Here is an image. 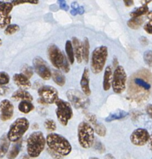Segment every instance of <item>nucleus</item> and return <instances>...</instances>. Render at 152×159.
Here are the masks:
<instances>
[{"instance_id":"obj_16","label":"nucleus","mask_w":152,"mask_h":159,"mask_svg":"<svg viewBox=\"0 0 152 159\" xmlns=\"http://www.w3.org/2000/svg\"><path fill=\"white\" fill-rule=\"evenodd\" d=\"M80 87L86 96H89L91 95V91L90 88V72L87 68H85L82 74L81 80H80Z\"/></svg>"},{"instance_id":"obj_4","label":"nucleus","mask_w":152,"mask_h":159,"mask_svg":"<svg viewBox=\"0 0 152 159\" xmlns=\"http://www.w3.org/2000/svg\"><path fill=\"white\" fill-rule=\"evenodd\" d=\"M48 56L52 65L57 69L68 73L70 71V61L56 44H50L48 48Z\"/></svg>"},{"instance_id":"obj_41","label":"nucleus","mask_w":152,"mask_h":159,"mask_svg":"<svg viewBox=\"0 0 152 159\" xmlns=\"http://www.w3.org/2000/svg\"><path fill=\"white\" fill-rule=\"evenodd\" d=\"M95 149L96 150L99 151L100 152H102L104 151V147H103V144L100 142H97V144H95Z\"/></svg>"},{"instance_id":"obj_19","label":"nucleus","mask_w":152,"mask_h":159,"mask_svg":"<svg viewBox=\"0 0 152 159\" xmlns=\"http://www.w3.org/2000/svg\"><path fill=\"white\" fill-rule=\"evenodd\" d=\"M12 99L15 101H32L33 98H32V95L28 93L26 90L19 89L14 92L13 94L12 95Z\"/></svg>"},{"instance_id":"obj_26","label":"nucleus","mask_w":152,"mask_h":159,"mask_svg":"<svg viewBox=\"0 0 152 159\" xmlns=\"http://www.w3.org/2000/svg\"><path fill=\"white\" fill-rule=\"evenodd\" d=\"M144 19L141 16L138 17H131L130 20L128 22V26H129L131 29L137 30L143 24Z\"/></svg>"},{"instance_id":"obj_49","label":"nucleus","mask_w":152,"mask_h":159,"mask_svg":"<svg viewBox=\"0 0 152 159\" xmlns=\"http://www.w3.org/2000/svg\"><path fill=\"white\" fill-rule=\"evenodd\" d=\"M140 1L143 5H147V4H148L149 2H151L152 0H140Z\"/></svg>"},{"instance_id":"obj_45","label":"nucleus","mask_w":152,"mask_h":159,"mask_svg":"<svg viewBox=\"0 0 152 159\" xmlns=\"http://www.w3.org/2000/svg\"><path fill=\"white\" fill-rule=\"evenodd\" d=\"M140 40H141V43L142 44L146 45V44H148V39L146 38V37H142L140 39Z\"/></svg>"},{"instance_id":"obj_53","label":"nucleus","mask_w":152,"mask_h":159,"mask_svg":"<svg viewBox=\"0 0 152 159\" xmlns=\"http://www.w3.org/2000/svg\"><path fill=\"white\" fill-rule=\"evenodd\" d=\"M109 157H110V158H114V157H113V156H111V155H107V156H106V158H109Z\"/></svg>"},{"instance_id":"obj_39","label":"nucleus","mask_w":152,"mask_h":159,"mask_svg":"<svg viewBox=\"0 0 152 159\" xmlns=\"http://www.w3.org/2000/svg\"><path fill=\"white\" fill-rule=\"evenodd\" d=\"M144 29L148 34H152V20H149L144 26Z\"/></svg>"},{"instance_id":"obj_51","label":"nucleus","mask_w":152,"mask_h":159,"mask_svg":"<svg viewBox=\"0 0 152 159\" xmlns=\"http://www.w3.org/2000/svg\"><path fill=\"white\" fill-rule=\"evenodd\" d=\"M114 61V66L116 68V67H117V65H117V58H116V57H115Z\"/></svg>"},{"instance_id":"obj_5","label":"nucleus","mask_w":152,"mask_h":159,"mask_svg":"<svg viewBox=\"0 0 152 159\" xmlns=\"http://www.w3.org/2000/svg\"><path fill=\"white\" fill-rule=\"evenodd\" d=\"M79 144L83 148L87 149L94 143V129L88 122H81L77 129Z\"/></svg>"},{"instance_id":"obj_20","label":"nucleus","mask_w":152,"mask_h":159,"mask_svg":"<svg viewBox=\"0 0 152 159\" xmlns=\"http://www.w3.org/2000/svg\"><path fill=\"white\" fill-rule=\"evenodd\" d=\"M9 139L7 134H3L0 138V158H3L8 153L9 146H10Z\"/></svg>"},{"instance_id":"obj_18","label":"nucleus","mask_w":152,"mask_h":159,"mask_svg":"<svg viewBox=\"0 0 152 159\" xmlns=\"http://www.w3.org/2000/svg\"><path fill=\"white\" fill-rule=\"evenodd\" d=\"M113 79V71L111 66H108L105 68L104 75H103V88L105 91H108L111 89L112 85Z\"/></svg>"},{"instance_id":"obj_23","label":"nucleus","mask_w":152,"mask_h":159,"mask_svg":"<svg viewBox=\"0 0 152 159\" xmlns=\"http://www.w3.org/2000/svg\"><path fill=\"white\" fill-rule=\"evenodd\" d=\"M51 77L53 78V80L54 81V82L60 86H63L65 85V82H66L65 77L58 70H52Z\"/></svg>"},{"instance_id":"obj_9","label":"nucleus","mask_w":152,"mask_h":159,"mask_svg":"<svg viewBox=\"0 0 152 159\" xmlns=\"http://www.w3.org/2000/svg\"><path fill=\"white\" fill-rule=\"evenodd\" d=\"M128 76L125 68L121 65H117L113 73L112 86L113 90L115 93H122L126 89Z\"/></svg>"},{"instance_id":"obj_33","label":"nucleus","mask_w":152,"mask_h":159,"mask_svg":"<svg viewBox=\"0 0 152 159\" xmlns=\"http://www.w3.org/2000/svg\"><path fill=\"white\" fill-rule=\"evenodd\" d=\"M44 127L47 130L51 132L55 131L57 129V124H56L55 121L52 119H47L45 120L44 122Z\"/></svg>"},{"instance_id":"obj_30","label":"nucleus","mask_w":152,"mask_h":159,"mask_svg":"<svg viewBox=\"0 0 152 159\" xmlns=\"http://www.w3.org/2000/svg\"><path fill=\"white\" fill-rule=\"evenodd\" d=\"M94 131L97 134V135L100 137H104L107 134V130L106 127H104V125L102 124H99V123H96L94 125Z\"/></svg>"},{"instance_id":"obj_36","label":"nucleus","mask_w":152,"mask_h":159,"mask_svg":"<svg viewBox=\"0 0 152 159\" xmlns=\"http://www.w3.org/2000/svg\"><path fill=\"white\" fill-rule=\"evenodd\" d=\"M144 61L148 66L152 67V51H147L144 54Z\"/></svg>"},{"instance_id":"obj_38","label":"nucleus","mask_w":152,"mask_h":159,"mask_svg":"<svg viewBox=\"0 0 152 159\" xmlns=\"http://www.w3.org/2000/svg\"><path fill=\"white\" fill-rule=\"evenodd\" d=\"M85 115H86V117H87V119L88 122H89L91 124H92L93 126H94V124L97 122V117H96L95 115L93 114V113H87Z\"/></svg>"},{"instance_id":"obj_13","label":"nucleus","mask_w":152,"mask_h":159,"mask_svg":"<svg viewBox=\"0 0 152 159\" xmlns=\"http://www.w3.org/2000/svg\"><path fill=\"white\" fill-rule=\"evenodd\" d=\"M150 134L146 129L137 128L131 134L130 139L131 143L136 146H144L148 144L149 141Z\"/></svg>"},{"instance_id":"obj_24","label":"nucleus","mask_w":152,"mask_h":159,"mask_svg":"<svg viewBox=\"0 0 152 159\" xmlns=\"http://www.w3.org/2000/svg\"><path fill=\"white\" fill-rule=\"evenodd\" d=\"M65 50H66V54L68 61L72 65V64L74 63V61H75V56H74L72 41H70V40H66V44H65Z\"/></svg>"},{"instance_id":"obj_17","label":"nucleus","mask_w":152,"mask_h":159,"mask_svg":"<svg viewBox=\"0 0 152 159\" xmlns=\"http://www.w3.org/2000/svg\"><path fill=\"white\" fill-rule=\"evenodd\" d=\"M73 48H74L75 59L78 63L83 61V43L77 37H74L72 40Z\"/></svg>"},{"instance_id":"obj_44","label":"nucleus","mask_w":152,"mask_h":159,"mask_svg":"<svg viewBox=\"0 0 152 159\" xmlns=\"http://www.w3.org/2000/svg\"><path fill=\"white\" fill-rule=\"evenodd\" d=\"M8 89L6 87H3V85H0V95H4L7 92Z\"/></svg>"},{"instance_id":"obj_37","label":"nucleus","mask_w":152,"mask_h":159,"mask_svg":"<svg viewBox=\"0 0 152 159\" xmlns=\"http://www.w3.org/2000/svg\"><path fill=\"white\" fill-rule=\"evenodd\" d=\"M40 2V0H13L12 4L13 6H18V5L25 4V3H30V4L37 5Z\"/></svg>"},{"instance_id":"obj_47","label":"nucleus","mask_w":152,"mask_h":159,"mask_svg":"<svg viewBox=\"0 0 152 159\" xmlns=\"http://www.w3.org/2000/svg\"><path fill=\"white\" fill-rule=\"evenodd\" d=\"M148 143H149V148L151 149V151H152V132H151V134H150V138H149V141H148Z\"/></svg>"},{"instance_id":"obj_27","label":"nucleus","mask_w":152,"mask_h":159,"mask_svg":"<svg viewBox=\"0 0 152 159\" xmlns=\"http://www.w3.org/2000/svg\"><path fill=\"white\" fill-rule=\"evenodd\" d=\"M13 8V4L8 2H0V14L4 16L9 15Z\"/></svg>"},{"instance_id":"obj_15","label":"nucleus","mask_w":152,"mask_h":159,"mask_svg":"<svg viewBox=\"0 0 152 159\" xmlns=\"http://www.w3.org/2000/svg\"><path fill=\"white\" fill-rule=\"evenodd\" d=\"M13 82L20 89L28 90L31 87V82L29 78L23 73H17L13 75Z\"/></svg>"},{"instance_id":"obj_42","label":"nucleus","mask_w":152,"mask_h":159,"mask_svg":"<svg viewBox=\"0 0 152 159\" xmlns=\"http://www.w3.org/2000/svg\"><path fill=\"white\" fill-rule=\"evenodd\" d=\"M123 1L125 6H128V7H130V6L134 5V0H123Z\"/></svg>"},{"instance_id":"obj_48","label":"nucleus","mask_w":152,"mask_h":159,"mask_svg":"<svg viewBox=\"0 0 152 159\" xmlns=\"http://www.w3.org/2000/svg\"><path fill=\"white\" fill-rule=\"evenodd\" d=\"M79 5H78V3L77 2H73L72 3V5H71V7H72V9H78L79 8Z\"/></svg>"},{"instance_id":"obj_54","label":"nucleus","mask_w":152,"mask_h":159,"mask_svg":"<svg viewBox=\"0 0 152 159\" xmlns=\"http://www.w3.org/2000/svg\"><path fill=\"white\" fill-rule=\"evenodd\" d=\"M2 40H1V38H0V47H1V45H2Z\"/></svg>"},{"instance_id":"obj_32","label":"nucleus","mask_w":152,"mask_h":159,"mask_svg":"<svg viewBox=\"0 0 152 159\" xmlns=\"http://www.w3.org/2000/svg\"><path fill=\"white\" fill-rule=\"evenodd\" d=\"M19 30V26L17 24H9L5 29V34L6 35H12Z\"/></svg>"},{"instance_id":"obj_22","label":"nucleus","mask_w":152,"mask_h":159,"mask_svg":"<svg viewBox=\"0 0 152 159\" xmlns=\"http://www.w3.org/2000/svg\"><path fill=\"white\" fill-rule=\"evenodd\" d=\"M19 110L23 113H29L34 110V106L32 103V101L24 100L21 101L19 104Z\"/></svg>"},{"instance_id":"obj_25","label":"nucleus","mask_w":152,"mask_h":159,"mask_svg":"<svg viewBox=\"0 0 152 159\" xmlns=\"http://www.w3.org/2000/svg\"><path fill=\"white\" fill-rule=\"evenodd\" d=\"M15 144L12 146V148H11V150L9 151V153H8V158L12 159L15 158L18 156V155L19 154L20 151H21L22 148V141L19 140V141L15 142Z\"/></svg>"},{"instance_id":"obj_29","label":"nucleus","mask_w":152,"mask_h":159,"mask_svg":"<svg viewBox=\"0 0 152 159\" xmlns=\"http://www.w3.org/2000/svg\"><path fill=\"white\" fill-rule=\"evenodd\" d=\"M89 55H90V43L88 39L84 38L83 41V60L86 63H87L88 60H89Z\"/></svg>"},{"instance_id":"obj_31","label":"nucleus","mask_w":152,"mask_h":159,"mask_svg":"<svg viewBox=\"0 0 152 159\" xmlns=\"http://www.w3.org/2000/svg\"><path fill=\"white\" fill-rule=\"evenodd\" d=\"M12 16L10 15L4 16L0 14V29L6 28L8 25L10 24Z\"/></svg>"},{"instance_id":"obj_11","label":"nucleus","mask_w":152,"mask_h":159,"mask_svg":"<svg viewBox=\"0 0 152 159\" xmlns=\"http://www.w3.org/2000/svg\"><path fill=\"white\" fill-rule=\"evenodd\" d=\"M38 95L46 104L55 103L59 99L57 90L54 87L49 85H43L38 89Z\"/></svg>"},{"instance_id":"obj_3","label":"nucleus","mask_w":152,"mask_h":159,"mask_svg":"<svg viewBox=\"0 0 152 159\" xmlns=\"http://www.w3.org/2000/svg\"><path fill=\"white\" fill-rule=\"evenodd\" d=\"M46 138L42 132L36 131L29 135L27 140V153L30 158H36L44 150Z\"/></svg>"},{"instance_id":"obj_12","label":"nucleus","mask_w":152,"mask_h":159,"mask_svg":"<svg viewBox=\"0 0 152 159\" xmlns=\"http://www.w3.org/2000/svg\"><path fill=\"white\" fill-rule=\"evenodd\" d=\"M32 65L35 72L44 80H49L51 78V71L42 57H36L32 61Z\"/></svg>"},{"instance_id":"obj_50","label":"nucleus","mask_w":152,"mask_h":159,"mask_svg":"<svg viewBox=\"0 0 152 159\" xmlns=\"http://www.w3.org/2000/svg\"><path fill=\"white\" fill-rule=\"evenodd\" d=\"M148 18L149 19V20H152V11L148 12Z\"/></svg>"},{"instance_id":"obj_43","label":"nucleus","mask_w":152,"mask_h":159,"mask_svg":"<svg viewBox=\"0 0 152 159\" xmlns=\"http://www.w3.org/2000/svg\"><path fill=\"white\" fill-rule=\"evenodd\" d=\"M147 113L148 114V116L152 119V105H148L146 108Z\"/></svg>"},{"instance_id":"obj_10","label":"nucleus","mask_w":152,"mask_h":159,"mask_svg":"<svg viewBox=\"0 0 152 159\" xmlns=\"http://www.w3.org/2000/svg\"><path fill=\"white\" fill-rule=\"evenodd\" d=\"M87 96L83 93L76 89H70L66 93L68 101L76 109H85L89 106L90 101Z\"/></svg>"},{"instance_id":"obj_55","label":"nucleus","mask_w":152,"mask_h":159,"mask_svg":"<svg viewBox=\"0 0 152 159\" xmlns=\"http://www.w3.org/2000/svg\"></svg>"},{"instance_id":"obj_14","label":"nucleus","mask_w":152,"mask_h":159,"mask_svg":"<svg viewBox=\"0 0 152 159\" xmlns=\"http://www.w3.org/2000/svg\"><path fill=\"white\" fill-rule=\"evenodd\" d=\"M14 113V107L8 99H3L0 102V119L7 121L12 119Z\"/></svg>"},{"instance_id":"obj_40","label":"nucleus","mask_w":152,"mask_h":159,"mask_svg":"<svg viewBox=\"0 0 152 159\" xmlns=\"http://www.w3.org/2000/svg\"><path fill=\"white\" fill-rule=\"evenodd\" d=\"M58 2H59V5H60V9L65 11L69 10V6H68V5L66 4V0H58Z\"/></svg>"},{"instance_id":"obj_6","label":"nucleus","mask_w":152,"mask_h":159,"mask_svg":"<svg viewBox=\"0 0 152 159\" xmlns=\"http://www.w3.org/2000/svg\"><path fill=\"white\" fill-rule=\"evenodd\" d=\"M29 127V122L26 118L20 117L11 124L7 137L11 142H16L22 139Z\"/></svg>"},{"instance_id":"obj_7","label":"nucleus","mask_w":152,"mask_h":159,"mask_svg":"<svg viewBox=\"0 0 152 159\" xmlns=\"http://www.w3.org/2000/svg\"><path fill=\"white\" fill-rule=\"evenodd\" d=\"M108 56V51L106 46L98 47L93 51L91 66L94 74H99L103 71Z\"/></svg>"},{"instance_id":"obj_46","label":"nucleus","mask_w":152,"mask_h":159,"mask_svg":"<svg viewBox=\"0 0 152 159\" xmlns=\"http://www.w3.org/2000/svg\"><path fill=\"white\" fill-rule=\"evenodd\" d=\"M84 13V8L83 6H79L78 8V14L82 15V14Z\"/></svg>"},{"instance_id":"obj_8","label":"nucleus","mask_w":152,"mask_h":159,"mask_svg":"<svg viewBox=\"0 0 152 159\" xmlns=\"http://www.w3.org/2000/svg\"><path fill=\"white\" fill-rule=\"evenodd\" d=\"M55 104L57 105L56 114L58 121L63 126H66L74 115L71 104L69 102L60 99H57Z\"/></svg>"},{"instance_id":"obj_28","label":"nucleus","mask_w":152,"mask_h":159,"mask_svg":"<svg viewBox=\"0 0 152 159\" xmlns=\"http://www.w3.org/2000/svg\"><path fill=\"white\" fill-rule=\"evenodd\" d=\"M149 12V9H148V6L147 5H143V6H140L139 8L136 9L135 10L131 12L130 16L131 17H138V16H142L145 15L146 13Z\"/></svg>"},{"instance_id":"obj_21","label":"nucleus","mask_w":152,"mask_h":159,"mask_svg":"<svg viewBox=\"0 0 152 159\" xmlns=\"http://www.w3.org/2000/svg\"><path fill=\"white\" fill-rule=\"evenodd\" d=\"M128 116V113L126 111H124L121 110H116L114 113H111L108 117L105 119L107 122H112L114 120H121L124 118L127 117Z\"/></svg>"},{"instance_id":"obj_35","label":"nucleus","mask_w":152,"mask_h":159,"mask_svg":"<svg viewBox=\"0 0 152 159\" xmlns=\"http://www.w3.org/2000/svg\"><path fill=\"white\" fill-rule=\"evenodd\" d=\"M10 80L9 75L6 72L0 71V85H5L8 84Z\"/></svg>"},{"instance_id":"obj_1","label":"nucleus","mask_w":152,"mask_h":159,"mask_svg":"<svg viewBox=\"0 0 152 159\" xmlns=\"http://www.w3.org/2000/svg\"><path fill=\"white\" fill-rule=\"evenodd\" d=\"M152 75L148 70L142 69L133 75L128 83V93L132 99L141 102L148 99L151 88Z\"/></svg>"},{"instance_id":"obj_2","label":"nucleus","mask_w":152,"mask_h":159,"mask_svg":"<svg viewBox=\"0 0 152 159\" xmlns=\"http://www.w3.org/2000/svg\"><path fill=\"white\" fill-rule=\"evenodd\" d=\"M48 148L61 157L66 156L72 152V146L66 138L58 134L51 133L46 137Z\"/></svg>"},{"instance_id":"obj_34","label":"nucleus","mask_w":152,"mask_h":159,"mask_svg":"<svg viewBox=\"0 0 152 159\" xmlns=\"http://www.w3.org/2000/svg\"><path fill=\"white\" fill-rule=\"evenodd\" d=\"M21 73L25 75L27 78H29V79L32 78V76L33 75V68L28 65H23V68H22L21 69Z\"/></svg>"},{"instance_id":"obj_52","label":"nucleus","mask_w":152,"mask_h":159,"mask_svg":"<svg viewBox=\"0 0 152 159\" xmlns=\"http://www.w3.org/2000/svg\"><path fill=\"white\" fill-rule=\"evenodd\" d=\"M9 1H13V0H0V2H9Z\"/></svg>"}]
</instances>
